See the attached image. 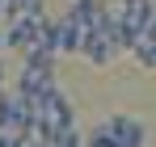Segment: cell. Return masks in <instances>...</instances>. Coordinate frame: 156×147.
<instances>
[{
    "mask_svg": "<svg viewBox=\"0 0 156 147\" xmlns=\"http://www.w3.org/2000/svg\"><path fill=\"white\" fill-rule=\"evenodd\" d=\"M105 126H110V135H114L118 147H144L148 143V126L135 114H114V118H105Z\"/></svg>",
    "mask_w": 156,
    "mask_h": 147,
    "instance_id": "obj_3",
    "label": "cell"
},
{
    "mask_svg": "<svg viewBox=\"0 0 156 147\" xmlns=\"http://www.w3.org/2000/svg\"><path fill=\"white\" fill-rule=\"evenodd\" d=\"M84 147H118V143H114L110 126H105V122H97L93 130H89V135H84Z\"/></svg>",
    "mask_w": 156,
    "mask_h": 147,
    "instance_id": "obj_5",
    "label": "cell"
},
{
    "mask_svg": "<svg viewBox=\"0 0 156 147\" xmlns=\"http://www.w3.org/2000/svg\"><path fill=\"white\" fill-rule=\"evenodd\" d=\"M42 21H47V17H34V13L9 17V25H4V50L26 55L30 46H38V42H42Z\"/></svg>",
    "mask_w": 156,
    "mask_h": 147,
    "instance_id": "obj_2",
    "label": "cell"
},
{
    "mask_svg": "<svg viewBox=\"0 0 156 147\" xmlns=\"http://www.w3.org/2000/svg\"><path fill=\"white\" fill-rule=\"evenodd\" d=\"M34 122H38V139H47V135H55V130L76 126V114H72V101H68V93H63V88H51L47 97L38 101Z\"/></svg>",
    "mask_w": 156,
    "mask_h": 147,
    "instance_id": "obj_1",
    "label": "cell"
},
{
    "mask_svg": "<svg viewBox=\"0 0 156 147\" xmlns=\"http://www.w3.org/2000/svg\"><path fill=\"white\" fill-rule=\"evenodd\" d=\"M0 50H4V29H0Z\"/></svg>",
    "mask_w": 156,
    "mask_h": 147,
    "instance_id": "obj_6",
    "label": "cell"
},
{
    "mask_svg": "<svg viewBox=\"0 0 156 147\" xmlns=\"http://www.w3.org/2000/svg\"><path fill=\"white\" fill-rule=\"evenodd\" d=\"M17 13H34V17H47L42 0H4V21H9V17H17Z\"/></svg>",
    "mask_w": 156,
    "mask_h": 147,
    "instance_id": "obj_4",
    "label": "cell"
}]
</instances>
